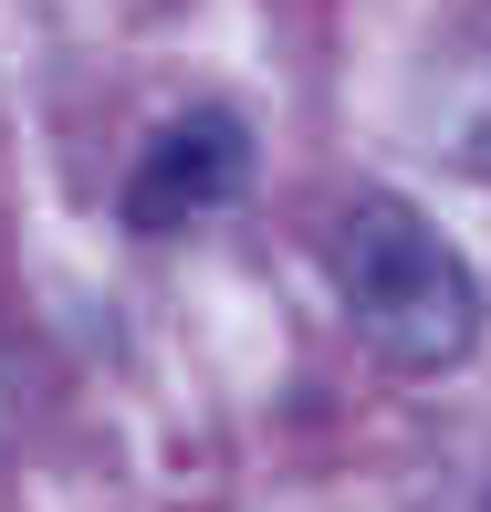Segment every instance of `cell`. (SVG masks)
I'll use <instances>...</instances> for the list:
<instances>
[{"label":"cell","mask_w":491,"mask_h":512,"mask_svg":"<svg viewBox=\"0 0 491 512\" xmlns=\"http://www.w3.org/2000/svg\"><path fill=\"white\" fill-rule=\"evenodd\" d=\"M335 293L356 314V335L408 377H439L481 345V272L460 262V241L408 199H356L335 220Z\"/></svg>","instance_id":"1"},{"label":"cell","mask_w":491,"mask_h":512,"mask_svg":"<svg viewBox=\"0 0 491 512\" xmlns=\"http://www.w3.org/2000/svg\"><path fill=\"white\" fill-rule=\"evenodd\" d=\"M241 189H251V126L230 105H189V115H168V126L147 136V157L126 168V230H147V241L199 230Z\"/></svg>","instance_id":"2"}]
</instances>
